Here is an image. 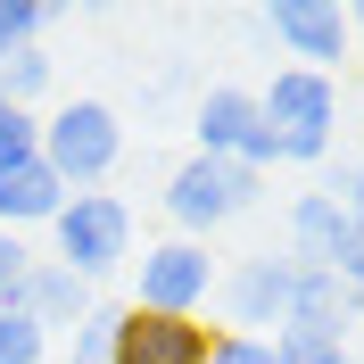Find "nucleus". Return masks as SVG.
Returning <instances> with one entry per match:
<instances>
[{
  "label": "nucleus",
  "instance_id": "obj_1",
  "mask_svg": "<svg viewBox=\"0 0 364 364\" xmlns=\"http://www.w3.org/2000/svg\"><path fill=\"white\" fill-rule=\"evenodd\" d=\"M257 116L282 141V166H323L331 141H340V83L331 75H306V67H282L257 91Z\"/></svg>",
  "mask_w": 364,
  "mask_h": 364
},
{
  "label": "nucleus",
  "instance_id": "obj_2",
  "mask_svg": "<svg viewBox=\"0 0 364 364\" xmlns=\"http://www.w3.org/2000/svg\"><path fill=\"white\" fill-rule=\"evenodd\" d=\"M265 199V174H249L240 158H191L166 174V215H174V240H207L215 224H232V215H249V207Z\"/></svg>",
  "mask_w": 364,
  "mask_h": 364
},
{
  "label": "nucleus",
  "instance_id": "obj_3",
  "mask_svg": "<svg viewBox=\"0 0 364 364\" xmlns=\"http://www.w3.org/2000/svg\"><path fill=\"white\" fill-rule=\"evenodd\" d=\"M124 158V124H116L108 100H67V108L42 116V166L67 191H100Z\"/></svg>",
  "mask_w": 364,
  "mask_h": 364
},
{
  "label": "nucleus",
  "instance_id": "obj_4",
  "mask_svg": "<svg viewBox=\"0 0 364 364\" xmlns=\"http://www.w3.org/2000/svg\"><path fill=\"white\" fill-rule=\"evenodd\" d=\"M50 240H58L50 257L75 282H100V273H116L133 257V207L116 199V191H67V207L50 215Z\"/></svg>",
  "mask_w": 364,
  "mask_h": 364
},
{
  "label": "nucleus",
  "instance_id": "obj_5",
  "mask_svg": "<svg viewBox=\"0 0 364 364\" xmlns=\"http://www.w3.org/2000/svg\"><path fill=\"white\" fill-rule=\"evenodd\" d=\"M207 298H215V257L207 240H158V249H141V315H207Z\"/></svg>",
  "mask_w": 364,
  "mask_h": 364
},
{
  "label": "nucleus",
  "instance_id": "obj_6",
  "mask_svg": "<svg viewBox=\"0 0 364 364\" xmlns=\"http://www.w3.org/2000/svg\"><path fill=\"white\" fill-rule=\"evenodd\" d=\"M215 290H224V315L232 331H249V340H273L282 315H290V290H298V265L290 257H240L232 273H215Z\"/></svg>",
  "mask_w": 364,
  "mask_h": 364
},
{
  "label": "nucleus",
  "instance_id": "obj_7",
  "mask_svg": "<svg viewBox=\"0 0 364 364\" xmlns=\"http://www.w3.org/2000/svg\"><path fill=\"white\" fill-rule=\"evenodd\" d=\"M257 25H265L273 42L290 50V67H306V75H331L348 58V9H331V0H273V9H257Z\"/></svg>",
  "mask_w": 364,
  "mask_h": 364
},
{
  "label": "nucleus",
  "instance_id": "obj_8",
  "mask_svg": "<svg viewBox=\"0 0 364 364\" xmlns=\"http://www.w3.org/2000/svg\"><path fill=\"white\" fill-rule=\"evenodd\" d=\"M207 348H215L207 323L124 306V315H116V356H108V364H207Z\"/></svg>",
  "mask_w": 364,
  "mask_h": 364
},
{
  "label": "nucleus",
  "instance_id": "obj_9",
  "mask_svg": "<svg viewBox=\"0 0 364 364\" xmlns=\"http://www.w3.org/2000/svg\"><path fill=\"white\" fill-rule=\"evenodd\" d=\"M290 265L298 273H340V249H348V215H340V199H331V191H298L290 199Z\"/></svg>",
  "mask_w": 364,
  "mask_h": 364
},
{
  "label": "nucleus",
  "instance_id": "obj_10",
  "mask_svg": "<svg viewBox=\"0 0 364 364\" xmlns=\"http://www.w3.org/2000/svg\"><path fill=\"white\" fill-rule=\"evenodd\" d=\"M17 306L42 323V331H75L100 298H91V282H75L58 257H33V265H25V282H17Z\"/></svg>",
  "mask_w": 364,
  "mask_h": 364
},
{
  "label": "nucleus",
  "instance_id": "obj_11",
  "mask_svg": "<svg viewBox=\"0 0 364 364\" xmlns=\"http://www.w3.org/2000/svg\"><path fill=\"white\" fill-rule=\"evenodd\" d=\"M257 124H265V116H257V91H240V83H215L199 108H191L199 158H240V149L257 141Z\"/></svg>",
  "mask_w": 364,
  "mask_h": 364
},
{
  "label": "nucleus",
  "instance_id": "obj_12",
  "mask_svg": "<svg viewBox=\"0 0 364 364\" xmlns=\"http://www.w3.org/2000/svg\"><path fill=\"white\" fill-rule=\"evenodd\" d=\"M58 207H67V182L50 174L42 158H33V166H9V174H0V232H17V240H25V224H50Z\"/></svg>",
  "mask_w": 364,
  "mask_h": 364
},
{
  "label": "nucleus",
  "instance_id": "obj_13",
  "mask_svg": "<svg viewBox=\"0 0 364 364\" xmlns=\"http://www.w3.org/2000/svg\"><path fill=\"white\" fill-rule=\"evenodd\" d=\"M282 323H306V331H331V340H348V282H340V273H298L290 315H282Z\"/></svg>",
  "mask_w": 364,
  "mask_h": 364
},
{
  "label": "nucleus",
  "instance_id": "obj_14",
  "mask_svg": "<svg viewBox=\"0 0 364 364\" xmlns=\"http://www.w3.org/2000/svg\"><path fill=\"white\" fill-rule=\"evenodd\" d=\"M331 199H340V215H348V249H340V282L348 290H364V166H340V174L323 182Z\"/></svg>",
  "mask_w": 364,
  "mask_h": 364
},
{
  "label": "nucleus",
  "instance_id": "obj_15",
  "mask_svg": "<svg viewBox=\"0 0 364 364\" xmlns=\"http://www.w3.org/2000/svg\"><path fill=\"white\" fill-rule=\"evenodd\" d=\"M273 364H348V340L306 331V323H282V331H273Z\"/></svg>",
  "mask_w": 364,
  "mask_h": 364
},
{
  "label": "nucleus",
  "instance_id": "obj_16",
  "mask_svg": "<svg viewBox=\"0 0 364 364\" xmlns=\"http://www.w3.org/2000/svg\"><path fill=\"white\" fill-rule=\"evenodd\" d=\"M50 91V50H17V58H0V100L9 108H33Z\"/></svg>",
  "mask_w": 364,
  "mask_h": 364
},
{
  "label": "nucleus",
  "instance_id": "obj_17",
  "mask_svg": "<svg viewBox=\"0 0 364 364\" xmlns=\"http://www.w3.org/2000/svg\"><path fill=\"white\" fill-rule=\"evenodd\" d=\"M116 315H124V306H91L67 331V364H108L116 356Z\"/></svg>",
  "mask_w": 364,
  "mask_h": 364
},
{
  "label": "nucleus",
  "instance_id": "obj_18",
  "mask_svg": "<svg viewBox=\"0 0 364 364\" xmlns=\"http://www.w3.org/2000/svg\"><path fill=\"white\" fill-rule=\"evenodd\" d=\"M50 356V331L25 306H0V364H42Z\"/></svg>",
  "mask_w": 364,
  "mask_h": 364
},
{
  "label": "nucleus",
  "instance_id": "obj_19",
  "mask_svg": "<svg viewBox=\"0 0 364 364\" xmlns=\"http://www.w3.org/2000/svg\"><path fill=\"white\" fill-rule=\"evenodd\" d=\"M42 25H50V9H42V0H0V58H17V50H42Z\"/></svg>",
  "mask_w": 364,
  "mask_h": 364
},
{
  "label": "nucleus",
  "instance_id": "obj_20",
  "mask_svg": "<svg viewBox=\"0 0 364 364\" xmlns=\"http://www.w3.org/2000/svg\"><path fill=\"white\" fill-rule=\"evenodd\" d=\"M42 158V116L33 108H0V174Z\"/></svg>",
  "mask_w": 364,
  "mask_h": 364
},
{
  "label": "nucleus",
  "instance_id": "obj_21",
  "mask_svg": "<svg viewBox=\"0 0 364 364\" xmlns=\"http://www.w3.org/2000/svg\"><path fill=\"white\" fill-rule=\"evenodd\" d=\"M207 364H273V340H249V331H215Z\"/></svg>",
  "mask_w": 364,
  "mask_h": 364
},
{
  "label": "nucleus",
  "instance_id": "obj_22",
  "mask_svg": "<svg viewBox=\"0 0 364 364\" xmlns=\"http://www.w3.org/2000/svg\"><path fill=\"white\" fill-rule=\"evenodd\" d=\"M348 42H364V0H356V9H348Z\"/></svg>",
  "mask_w": 364,
  "mask_h": 364
},
{
  "label": "nucleus",
  "instance_id": "obj_23",
  "mask_svg": "<svg viewBox=\"0 0 364 364\" xmlns=\"http://www.w3.org/2000/svg\"><path fill=\"white\" fill-rule=\"evenodd\" d=\"M348 323H364V290H348Z\"/></svg>",
  "mask_w": 364,
  "mask_h": 364
},
{
  "label": "nucleus",
  "instance_id": "obj_24",
  "mask_svg": "<svg viewBox=\"0 0 364 364\" xmlns=\"http://www.w3.org/2000/svg\"><path fill=\"white\" fill-rule=\"evenodd\" d=\"M0 108H9V100H0Z\"/></svg>",
  "mask_w": 364,
  "mask_h": 364
}]
</instances>
